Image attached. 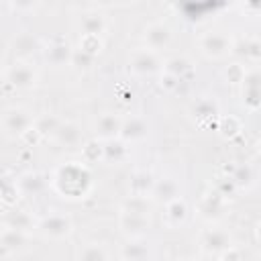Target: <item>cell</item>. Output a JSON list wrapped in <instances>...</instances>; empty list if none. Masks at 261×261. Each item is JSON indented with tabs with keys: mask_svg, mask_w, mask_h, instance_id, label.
Listing matches in <instances>:
<instances>
[{
	"mask_svg": "<svg viewBox=\"0 0 261 261\" xmlns=\"http://www.w3.org/2000/svg\"><path fill=\"white\" fill-rule=\"evenodd\" d=\"M153 186H155V177H153L151 171H137L130 177V196H147V198H151Z\"/></svg>",
	"mask_w": 261,
	"mask_h": 261,
	"instance_id": "d6986e66",
	"label": "cell"
},
{
	"mask_svg": "<svg viewBox=\"0 0 261 261\" xmlns=\"http://www.w3.org/2000/svg\"><path fill=\"white\" fill-rule=\"evenodd\" d=\"M128 67L133 73L141 75V77H147V75H153L161 69V61H159V55L155 51H149V49H135L128 57Z\"/></svg>",
	"mask_w": 261,
	"mask_h": 261,
	"instance_id": "3957f363",
	"label": "cell"
},
{
	"mask_svg": "<svg viewBox=\"0 0 261 261\" xmlns=\"http://www.w3.org/2000/svg\"><path fill=\"white\" fill-rule=\"evenodd\" d=\"M200 245H202V249H204L206 253H210V255H220V253H224L226 249L232 247V237H230V232L224 230V228H208V230H204Z\"/></svg>",
	"mask_w": 261,
	"mask_h": 261,
	"instance_id": "8992f818",
	"label": "cell"
},
{
	"mask_svg": "<svg viewBox=\"0 0 261 261\" xmlns=\"http://www.w3.org/2000/svg\"><path fill=\"white\" fill-rule=\"evenodd\" d=\"M118 226L124 234H128L130 239H139L141 234H145L151 226L149 222V216L147 214H135V212H126V210H120V216H118Z\"/></svg>",
	"mask_w": 261,
	"mask_h": 261,
	"instance_id": "52a82bcc",
	"label": "cell"
},
{
	"mask_svg": "<svg viewBox=\"0 0 261 261\" xmlns=\"http://www.w3.org/2000/svg\"><path fill=\"white\" fill-rule=\"evenodd\" d=\"M171 39H173L171 27H169L167 22H161V20L147 24L145 31H143V41H145V45H147L145 49L155 51V53L161 51V49H165V47H169Z\"/></svg>",
	"mask_w": 261,
	"mask_h": 261,
	"instance_id": "5b68a950",
	"label": "cell"
},
{
	"mask_svg": "<svg viewBox=\"0 0 261 261\" xmlns=\"http://www.w3.org/2000/svg\"><path fill=\"white\" fill-rule=\"evenodd\" d=\"M192 114H194L196 120L204 122V120H208V118H212V116L218 114V104H216L212 98H200V100L194 102Z\"/></svg>",
	"mask_w": 261,
	"mask_h": 261,
	"instance_id": "cb8c5ba5",
	"label": "cell"
},
{
	"mask_svg": "<svg viewBox=\"0 0 261 261\" xmlns=\"http://www.w3.org/2000/svg\"><path fill=\"white\" fill-rule=\"evenodd\" d=\"M220 261H243V255H241L239 249L230 247V249H226L224 253H220Z\"/></svg>",
	"mask_w": 261,
	"mask_h": 261,
	"instance_id": "8d00e7d4",
	"label": "cell"
},
{
	"mask_svg": "<svg viewBox=\"0 0 261 261\" xmlns=\"http://www.w3.org/2000/svg\"><path fill=\"white\" fill-rule=\"evenodd\" d=\"M186 261H198V259H186Z\"/></svg>",
	"mask_w": 261,
	"mask_h": 261,
	"instance_id": "74e56055",
	"label": "cell"
},
{
	"mask_svg": "<svg viewBox=\"0 0 261 261\" xmlns=\"http://www.w3.org/2000/svg\"><path fill=\"white\" fill-rule=\"evenodd\" d=\"M122 210L135 212V214H147L151 212V200L147 196H128L122 204Z\"/></svg>",
	"mask_w": 261,
	"mask_h": 261,
	"instance_id": "83f0119b",
	"label": "cell"
},
{
	"mask_svg": "<svg viewBox=\"0 0 261 261\" xmlns=\"http://www.w3.org/2000/svg\"><path fill=\"white\" fill-rule=\"evenodd\" d=\"M206 216H218L220 214V210H222V194L220 192H214V194H210V196H206L204 200H202V208H200Z\"/></svg>",
	"mask_w": 261,
	"mask_h": 261,
	"instance_id": "f546056e",
	"label": "cell"
},
{
	"mask_svg": "<svg viewBox=\"0 0 261 261\" xmlns=\"http://www.w3.org/2000/svg\"><path fill=\"white\" fill-rule=\"evenodd\" d=\"M4 220H6V226L8 228H16V230H22V232H27V230H31L35 226L33 218L24 210H10L4 216Z\"/></svg>",
	"mask_w": 261,
	"mask_h": 261,
	"instance_id": "d4e9b609",
	"label": "cell"
},
{
	"mask_svg": "<svg viewBox=\"0 0 261 261\" xmlns=\"http://www.w3.org/2000/svg\"><path fill=\"white\" fill-rule=\"evenodd\" d=\"M59 122H61V120H59L57 116H53V114H41V116L35 118L33 128L39 133V137H47V135H55Z\"/></svg>",
	"mask_w": 261,
	"mask_h": 261,
	"instance_id": "4316f807",
	"label": "cell"
},
{
	"mask_svg": "<svg viewBox=\"0 0 261 261\" xmlns=\"http://www.w3.org/2000/svg\"><path fill=\"white\" fill-rule=\"evenodd\" d=\"M53 139L61 147H80L84 141V133H82V126L77 122L65 120V122H59Z\"/></svg>",
	"mask_w": 261,
	"mask_h": 261,
	"instance_id": "9c48e42d",
	"label": "cell"
},
{
	"mask_svg": "<svg viewBox=\"0 0 261 261\" xmlns=\"http://www.w3.org/2000/svg\"><path fill=\"white\" fill-rule=\"evenodd\" d=\"M120 126H122V118L114 112H104L98 116L96 120V135L104 141H110V139H118L120 135Z\"/></svg>",
	"mask_w": 261,
	"mask_h": 261,
	"instance_id": "7c38bea8",
	"label": "cell"
},
{
	"mask_svg": "<svg viewBox=\"0 0 261 261\" xmlns=\"http://www.w3.org/2000/svg\"><path fill=\"white\" fill-rule=\"evenodd\" d=\"M102 149H104L102 161H106V163H120V161L126 157V153H128L126 143H122L120 139H110V141H106V143L102 145Z\"/></svg>",
	"mask_w": 261,
	"mask_h": 261,
	"instance_id": "7402d4cb",
	"label": "cell"
},
{
	"mask_svg": "<svg viewBox=\"0 0 261 261\" xmlns=\"http://www.w3.org/2000/svg\"><path fill=\"white\" fill-rule=\"evenodd\" d=\"M198 45H200V51L206 57H212V59H220V57H224L232 51V39L226 33H220V31L204 33L200 37Z\"/></svg>",
	"mask_w": 261,
	"mask_h": 261,
	"instance_id": "7a4b0ae2",
	"label": "cell"
},
{
	"mask_svg": "<svg viewBox=\"0 0 261 261\" xmlns=\"http://www.w3.org/2000/svg\"><path fill=\"white\" fill-rule=\"evenodd\" d=\"M80 261H108V251L98 243H88L80 251Z\"/></svg>",
	"mask_w": 261,
	"mask_h": 261,
	"instance_id": "f1b7e54d",
	"label": "cell"
},
{
	"mask_svg": "<svg viewBox=\"0 0 261 261\" xmlns=\"http://www.w3.org/2000/svg\"><path fill=\"white\" fill-rule=\"evenodd\" d=\"M18 190L24 194V196H39L45 192L47 188V181L43 179L41 173H24L18 177Z\"/></svg>",
	"mask_w": 261,
	"mask_h": 261,
	"instance_id": "ffe728a7",
	"label": "cell"
},
{
	"mask_svg": "<svg viewBox=\"0 0 261 261\" xmlns=\"http://www.w3.org/2000/svg\"><path fill=\"white\" fill-rule=\"evenodd\" d=\"M27 241H29V237L22 230L8 228V226L4 230H0V249L2 251H20V249H24Z\"/></svg>",
	"mask_w": 261,
	"mask_h": 261,
	"instance_id": "ac0fdd59",
	"label": "cell"
},
{
	"mask_svg": "<svg viewBox=\"0 0 261 261\" xmlns=\"http://www.w3.org/2000/svg\"><path fill=\"white\" fill-rule=\"evenodd\" d=\"M232 49L245 57V59H251V61H257L261 57V45H259V39L257 37H251V39H243L237 47L232 45Z\"/></svg>",
	"mask_w": 261,
	"mask_h": 261,
	"instance_id": "484cf974",
	"label": "cell"
},
{
	"mask_svg": "<svg viewBox=\"0 0 261 261\" xmlns=\"http://www.w3.org/2000/svg\"><path fill=\"white\" fill-rule=\"evenodd\" d=\"M253 179H255V171H253V167L251 165H239L237 169H234V173L230 175V181L234 184V186H251L253 184Z\"/></svg>",
	"mask_w": 261,
	"mask_h": 261,
	"instance_id": "4dcf8cb0",
	"label": "cell"
},
{
	"mask_svg": "<svg viewBox=\"0 0 261 261\" xmlns=\"http://www.w3.org/2000/svg\"><path fill=\"white\" fill-rule=\"evenodd\" d=\"M77 24H80L82 37H100V35L106 31V27H108L104 14L94 12V10L84 12V14L80 16V22H77Z\"/></svg>",
	"mask_w": 261,
	"mask_h": 261,
	"instance_id": "4fadbf2b",
	"label": "cell"
},
{
	"mask_svg": "<svg viewBox=\"0 0 261 261\" xmlns=\"http://www.w3.org/2000/svg\"><path fill=\"white\" fill-rule=\"evenodd\" d=\"M84 155H86L88 161H98V159L104 157V149H102V145L98 141H88L84 145Z\"/></svg>",
	"mask_w": 261,
	"mask_h": 261,
	"instance_id": "e575fe53",
	"label": "cell"
},
{
	"mask_svg": "<svg viewBox=\"0 0 261 261\" xmlns=\"http://www.w3.org/2000/svg\"><path fill=\"white\" fill-rule=\"evenodd\" d=\"M186 216H188V206L181 198H175L165 204V218L171 226H179L186 220Z\"/></svg>",
	"mask_w": 261,
	"mask_h": 261,
	"instance_id": "603a6c76",
	"label": "cell"
},
{
	"mask_svg": "<svg viewBox=\"0 0 261 261\" xmlns=\"http://www.w3.org/2000/svg\"><path fill=\"white\" fill-rule=\"evenodd\" d=\"M33 122H35V116L22 106L8 108L2 114V130L8 137H22L33 126Z\"/></svg>",
	"mask_w": 261,
	"mask_h": 261,
	"instance_id": "6da1fadb",
	"label": "cell"
},
{
	"mask_svg": "<svg viewBox=\"0 0 261 261\" xmlns=\"http://www.w3.org/2000/svg\"><path fill=\"white\" fill-rule=\"evenodd\" d=\"M80 49L86 51L88 55L96 57V55L100 53V49H102V39H100V37H82Z\"/></svg>",
	"mask_w": 261,
	"mask_h": 261,
	"instance_id": "1f68e13d",
	"label": "cell"
},
{
	"mask_svg": "<svg viewBox=\"0 0 261 261\" xmlns=\"http://www.w3.org/2000/svg\"><path fill=\"white\" fill-rule=\"evenodd\" d=\"M6 80H8L10 86H14L16 90H31V88L37 86L39 73H37V69H35L29 61H14V63L6 69Z\"/></svg>",
	"mask_w": 261,
	"mask_h": 261,
	"instance_id": "277c9868",
	"label": "cell"
},
{
	"mask_svg": "<svg viewBox=\"0 0 261 261\" xmlns=\"http://www.w3.org/2000/svg\"><path fill=\"white\" fill-rule=\"evenodd\" d=\"M243 100L251 110H257L259 106V71L251 69L243 77Z\"/></svg>",
	"mask_w": 261,
	"mask_h": 261,
	"instance_id": "9a60e30c",
	"label": "cell"
},
{
	"mask_svg": "<svg viewBox=\"0 0 261 261\" xmlns=\"http://www.w3.org/2000/svg\"><path fill=\"white\" fill-rule=\"evenodd\" d=\"M151 255L149 245L143 243L141 239H130L126 245H122L120 249V257L122 261H147Z\"/></svg>",
	"mask_w": 261,
	"mask_h": 261,
	"instance_id": "e0dca14e",
	"label": "cell"
},
{
	"mask_svg": "<svg viewBox=\"0 0 261 261\" xmlns=\"http://www.w3.org/2000/svg\"><path fill=\"white\" fill-rule=\"evenodd\" d=\"M94 59H96V57L88 55L86 51L73 49V53H71V63H69V65H73V67H77V69H88V67L94 63Z\"/></svg>",
	"mask_w": 261,
	"mask_h": 261,
	"instance_id": "d6a6232c",
	"label": "cell"
},
{
	"mask_svg": "<svg viewBox=\"0 0 261 261\" xmlns=\"http://www.w3.org/2000/svg\"><path fill=\"white\" fill-rule=\"evenodd\" d=\"M163 69H165L167 75H171V77L184 82L186 75L192 71V61H190L188 57H184V55H175V57H169V59L165 61Z\"/></svg>",
	"mask_w": 261,
	"mask_h": 261,
	"instance_id": "44dd1931",
	"label": "cell"
},
{
	"mask_svg": "<svg viewBox=\"0 0 261 261\" xmlns=\"http://www.w3.org/2000/svg\"><path fill=\"white\" fill-rule=\"evenodd\" d=\"M147 133H149L147 120L141 118V116H130V118H122V126H120L118 139L128 145V143H135V141L145 139Z\"/></svg>",
	"mask_w": 261,
	"mask_h": 261,
	"instance_id": "30bf717a",
	"label": "cell"
},
{
	"mask_svg": "<svg viewBox=\"0 0 261 261\" xmlns=\"http://www.w3.org/2000/svg\"><path fill=\"white\" fill-rule=\"evenodd\" d=\"M39 228L49 239H65L71 232V220L65 214H49L39 222Z\"/></svg>",
	"mask_w": 261,
	"mask_h": 261,
	"instance_id": "ba28073f",
	"label": "cell"
},
{
	"mask_svg": "<svg viewBox=\"0 0 261 261\" xmlns=\"http://www.w3.org/2000/svg\"><path fill=\"white\" fill-rule=\"evenodd\" d=\"M10 47H12L14 55L18 57V61H24V57L33 55L39 49V39L33 33H20V35H16L12 39Z\"/></svg>",
	"mask_w": 261,
	"mask_h": 261,
	"instance_id": "2e32d148",
	"label": "cell"
},
{
	"mask_svg": "<svg viewBox=\"0 0 261 261\" xmlns=\"http://www.w3.org/2000/svg\"><path fill=\"white\" fill-rule=\"evenodd\" d=\"M0 69H2V59H0Z\"/></svg>",
	"mask_w": 261,
	"mask_h": 261,
	"instance_id": "f35d334b",
	"label": "cell"
},
{
	"mask_svg": "<svg viewBox=\"0 0 261 261\" xmlns=\"http://www.w3.org/2000/svg\"><path fill=\"white\" fill-rule=\"evenodd\" d=\"M151 198L161 202V204H167L175 198H179V186L173 177H161V179H155V186H153V192H151Z\"/></svg>",
	"mask_w": 261,
	"mask_h": 261,
	"instance_id": "5bb4252c",
	"label": "cell"
},
{
	"mask_svg": "<svg viewBox=\"0 0 261 261\" xmlns=\"http://www.w3.org/2000/svg\"><path fill=\"white\" fill-rule=\"evenodd\" d=\"M220 130H222V135H226V137H234V135L241 130L239 120H237L234 116H226V118H222V120H220Z\"/></svg>",
	"mask_w": 261,
	"mask_h": 261,
	"instance_id": "d590c367",
	"label": "cell"
},
{
	"mask_svg": "<svg viewBox=\"0 0 261 261\" xmlns=\"http://www.w3.org/2000/svg\"><path fill=\"white\" fill-rule=\"evenodd\" d=\"M71 53H73L71 45L65 39H57L45 49V59H47V63H51L55 67H61V65L71 63Z\"/></svg>",
	"mask_w": 261,
	"mask_h": 261,
	"instance_id": "8fae6325",
	"label": "cell"
},
{
	"mask_svg": "<svg viewBox=\"0 0 261 261\" xmlns=\"http://www.w3.org/2000/svg\"><path fill=\"white\" fill-rule=\"evenodd\" d=\"M245 73H247V69H245L241 63H230V65L224 69V77H226L228 82H232V84H241L243 77H245Z\"/></svg>",
	"mask_w": 261,
	"mask_h": 261,
	"instance_id": "836d02e7",
	"label": "cell"
}]
</instances>
